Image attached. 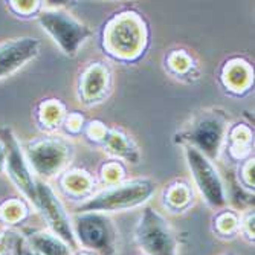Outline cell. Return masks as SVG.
I'll return each instance as SVG.
<instances>
[{
	"label": "cell",
	"mask_w": 255,
	"mask_h": 255,
	"mask_svg": "<svg viewBox=\"0 0 255 255\" xmlns=\"http://www.w3.org/2000/svg\"><path fill=\"white\" fill-rule=\"evenodd\" d=\"M150 43V26L142 14L124 9L107 18L101 32L103 51L115 61L134 63L142 58Z\"/></svg>",
	"instance_id": "cell-1"
},
{
	"label": "cell",
	"mask_w": 255,
	"mask_h": 255,
	"mask_svg": "<svg viewBox=\"0 0 255 255\" xmlns=\"http://www.w3.org/2000/svg\"><path fill=\"white\" fill-rule=\"evenodd\" d=\"M229 126L231 120L225 109L206 107L191 115V118L177 130L174 141L182 147L196 148L214 162L223 154Z\"/></svg>",
	"instance_id": "cell-2"
},
{
	"label": "cell",
	"mask_w": 255,
	"mask_h": 255,
	"mask_svg": "<svg viewBox=\"0 0 255 255\" xmlns=\"http://www.w3.org/2000/svg\"><path fill=\"white\" fill-rule=\"evenodd\" d=\"M157 183L150 177L127 179L118 185L100 188L83 203L75 205L74 213H126L141 208L151 200Z\"/></svg>",
	"instance_id": "cell-3"
},
{
	"label": "cell",
	"mask_w": 255,
	"mask_h": 255,
	"mask_svg": "<svg viewBox=\"0 0 255 255\" xmlns=\"http://www.w3.org/2000/svg\"><path fill=\"white\" fill-rule=\"evenodd\" d=\"M23 151L32 174L40 180L49 182L71 167L75 156V145L66 136L44 134L26 142Z\"/></svg>",
	"instance_id": "cell-4"
},
{
	"label": "cell",
	"mask_w": 255,
	"mask_h": 255,
	"mask_svg": "<svg viewBox=\"0 0 255 255\" xmlns=\"http://www.w3.org/2000/svg\"><path fill=\"white\" fill-rule=\"evenodd\" d=\"M72 231L78 248L98 255H121L120 228L103 213H72Z\"/></svg>",
	"instance_id": "cell-5"
},
{
	"label": "cell",
	"mask_w": 255,
	"mask_h": 255,
	"mask_svg": "<svg viewBox=\"0 0 255 255\" xmlns=\"http://www.w3.org/2000/svg\"><path fill=\"white\" fill-rule=\"evenodd\" d=\"M133 239L142 255H179L176 229L164 214L144 206L133 229Z\"/></svg>",
	"instance_id": "cell-6"
},
{
	"label": "cell",
	"mask_w": 255,
	"mask_h": 255,
	"mask_svg": "<svg viewBox=\"0 0 255 255\" xmlns=\"http://www.w3.org/2000/svg\"><path fill=\"white\" fill-rule=\"evenodd\" d=\"M37 21L63 54L75 57L83 44L92 37V29L63 8H41Z\"/></svg>",
	"instance_id": "cell-7"
},
{
	"label": "cell",
	"mask_w": 255,
	"mask_h": 255,
	"mask_svg": "<svg viewBox=\"0 0 255 255\" xmlns=\"http://www.w3.org/2000/svg\"><path fill=\"white\" fill-rule=\"evenodd\" d=\"M183 156L193 177V187L205 203L214 211L226 208L229 203L228 190L214 162L188 145H183Z\"/></svg>",
	"instance_id": "cell-8"
},
{
	"label": "cell",
	"mask_w": 255,
	"mask_h": 255,
	"mask_svg": "<svg viewBox=\"0 0 255 255\" xmlns=\"http://www.w3.org/2000/svg\"><path fill=\"white\" fill-rule=\"evenodd\" d=\"M34 210L41 214L43 220L48 225V229L55 236L63 239L74 251L78 249L74 231L71 213L66 210L63 200L49 182L37 179L35 183V205Z\"/></svg>",
	"instance_id": "cell-9"
},
{
	"label": "cell",
	"mask_w": 255,
	"mask_h": 255,
	"mask_svg": "<svg viewBox=\"0 0 255 255\" xmlns=\"http://www.w3.org/2000/svg\"><path fill=\"white\" fill-rule=\"evenodd\" d=\"M0 142L5 148V171L15 188L23 194L28 203L35 205V183L37 177L32 174L17 136L9 127H0Z\"/></svg>",
	"instance_id": "cell-10"
},
{
	"label": "cell",
	"mask_w": 255,
	"mask_h": 255,
	"mask_svg": "<svg viewBox=\"0 0 255 255\" xmlns=\"http://www.w3.org/2000/svg\"><path fill=\"white\" fill-rule=\"evenodd\" d=\"M112 86L113 74L107 61L92 60L80 69L77 97L84 107H95L109 98Z\"/></svg>",
	"instance_id": "cell-11"
},
{
	"label": "cell",
	"mask_w": 255,
	"mask_h": 255,
	"mask_svg": "<svg viewBox=\"0 0 255 255\" xmlns=\"http://www.w3.org/2000/svg\"><path fill=\"white\" fill-rule=\"evenodd\" d=\"M40 52V41L32 37H20L0 43V80L15 74Z\"/></svg>",
	"instance_id": "cell-12"
},
{
	"label": "cell",
	"mask_w": 255,
	"mask_h": 255,
	"mask_svg": "<svg viewBox=\"0 0 255 255\" xmlns=\"http://www.w3.org/2000/svg\"><path fill=\"white\" fill-rule=\"evenodd\" d=\"M219 81L226 94L242 97L248 94L254 86V67L248 60L233 57L222 64L219 71Z\"/></svg>",
	"instance_id": "cell-13"
},
{
	"label": "cell",
	"mask_w": 255,
	"mask_h": 255,
	"mask_svg": "<svg viewBox=\"0 0 255 255\" xmlns=\"http://www.w3.org/2000/svg\"><path fill=\"white\" fill-rule=\"evenodd\" d=\"M57 182L61 194L69 200L77 202V205L83 203L100 190L97 177L83 168L69 167L57 177Z\"/></svg>",
	"instance_id": "cell-14"
},
{
	"label": "cell",
	"mask_w": 255,
	"mask_h": 255,
	"mask_svg": "<svg viewBox=\"0 0 255 255\" xmlns=\"http://www.w3.org/2000/svg\"><path fill=\"white\" fill-rule=\"evenodd\" d=\"M110 157L121 160L124 164H139L142 157V151L139 148L134 137L126 130L118 127H109L104 141L98 145Z\"/></svg>",
	"instance_id": "cell-15"
},
{
	"label": "cell",
	"mask_w": 255,
	"mask_h": 255,
	"mask_svg": "<svg viewBox=\"0 0 255 255\" xmlns=\"http://www.w3.org/2000/svg\"><path fill=\"white\" fill-rule=\"evenodd\" d=\"M196 190L193 183L185 179L179 177L167 183L162 190V206L171 214H183L187 213L196 202Z\"/></svg>",
	"instance_id": "cell-16"
},
{
	"label": "cell",
	"mask_w": 255,
	"mask_h": 255,
	"mask_svg": "<svg viewBox=\"0 0 255 255\" xmlns=\"http://www.w3.org/2000/svg\"><path fill=\"white\" fill-rule=\"evenodd\" d=\"M254 150V130L245 123L231 124L226 133L223 153L233 162H243L252 156Z\"/></svg>",
	"instance_id": "cell-17"
},
{
	"label": "cell",
	"mask_w": 255,
	"mask_h": 255,
	"mask_svg": "<svg viewBox=\"0 0 255 255\" xmlns=\"http://www.w3.org/2000/svg\"><path fill=\"white\" fill-rule=\"evenodd\" d=\"M165 69L171 77L180 81L193 83L199 78V64L194 55L183 48H176L167 52Z\"/></svg>",
	"instance_id": "cell-18"
},
{
	"label": "cell",
	"mask_w": 255,
	"mask_h": 255,
	"mask_svg": "<svg viewBox=\"0 0 255 255\" xmlns=\"http://www.w3.org/2000/svg\"><path fill=\"white\" fill-rule=\"evenodd\" d=\"M38 255H72L74 249L49 229H32L25 236Z\"/></svg>",
	"instance_id": "cell-19"
},
{
	"label": "cell",
	"mask_w": 255,
	"mask_h": 255,
	"mask_svg": "<svg viewBox=\"0 0 255 255\" xmlns=\"http://www.w3.org/2000/svg\"><path fill=\"white\" fill-rule=\"evenodd\" d=\"M66 115H67V109L64 103L55 98H49V100H43L37 106L35 118L41 130H44L49 134H55V131L63 127Z\"/></svg>",
	"instance_id": "cell-20"
},
{
	"label": "cell",
	"mask_w": 255,
	"mask_h": 255,
	"mask_svg": "<svg viewBox=\"0 0 255 255\" xmlns=\"http://www.w3.org/2000/svg\"><path fill=\"white\" fill-rule=\"evenodd\" d=\"M213 233L222 240H233L240 236V211L236 208H223L214 213Z\"/></svg>",
	"instance_id": "cell-21"
},
{
	"label": "cell",
	"mask_w": 255,
	"mask_h": 255,
	"mask_svg": "<svg viewBox=\"0 0 255 255\" xmlns=\"http://www.w3.org/2000/svg\"><path fill=\"white\" fill-rule=\"evenodd\" d=\"M127 179H128V170H127V165L121 160H117V159L104 160L98 168L97 182L100 185V188L118 185Z\"/></svg>",
	"instance_id": "cell-22"
},
{
	"label": "cell",
	"mask_w": 255,
	"mask_h": 255,
	"mask_svg": "<svg viewBox=\"0 0 255 255\" xmlns=\"http://www.w3.org/2000/svg\"><path fill=\"white\" fill-rule=\"evenodd\" d=\"M29 216V205L21 199H6L0 203V223L6 226L20 225Z\"/></svg>",
	"instance_id": "cell-23"
},
{
	"label": "cell",
	"mask_w": 255,
	"mask_h": 255,
	"mask_svg": "<svg viewBox=\"0 0 255 255\" xmlns=\"http://www.w3.org/2000/svg\"><path fill=\"white\" fill-rule=\"evenodd\" d=\"M254 171H255V157L252 154L251 157L245 159L239 164V183L242 185L243 191H248V194H252V196L255 190Z\"/></svg>",
	"instance_id": "cell-24"
},
{
	"label": "cell",
	"mask_w": 255,
	"mask_h": 255,
	"mask_svg": "<svg viewBox=\"0 0 255 255\" xmlns=\"http://www.w3.org/2000/svg\"><path fill=\"white\" fill-rule=\"evenodd\" d=\"M86 118L80 112H72V113H67L64 123H63V128L69 136H78L84 131L86 128Z\"/></svg>",
	"instance_id": "cell-25"
},
{
	"label": "cell",
	"mask_w": 255,
	"mask_h": 255,
	"mask_svg": "<svg viewBox=\"0 0 255 255\" xmlns=\"http://www.w3.org/2000/svg\"><path fill=\"white\" fill-rule=\"evenodd\" d=\"M255 213L254 208H249L245 213H240V236L248 242L252 243L255 242Z\"/></svg>",
	"instance_id": "cell-26"
},
{
	"label": "cell",
	"mask_w": 255,
	"mask_h": 255,
	"mask_svg": "<svg viewBox=\"0 0 255 255\" xmlns=\"http://www.w3.org/2000/svg\"><path fill=\"white\" fill-rule=\"evenodd\" d=\"M107 130H109V127L103 121L94 120V121H90V123L86 124V128H84L83 133L87 136L89 141H92L94 144L100 145L104 141V137L107 134Z\"/></svg>",
	"instance_id": "cell-27"
},
{
	"label": "cell",
	"mask_w": 255,
	"mask_h": 255,
	"mask_svg": "<svg viewBox=\"0 0 255 255\" xmlns=\"http://www.w3.org/2000/svg\"><path fill=\"white\" fill-rule=\"evenodd\" d=\"M9 8L18 14V15H31V14H38V11L41 9V2H37V0H15V2H9Z\"/></svg>",
	"instance_id": "cell-28"
},
{
	"label": "cell",
	"mask_w": 255,
	"mask_h": 255,
	"mask_svg": "<svg viewBox=\"0 0 255 255\" xmlns=\"http://www.w3.org/2000/svg\"><path fill=\"white\" fill-rule=\"evenodd\" d=\"M9 254L12 255H38L26 242L25 237H20L18 234L14 233L12 236V243H11V251Z\"/></svg>",
	"instance_id": "cell-29"
},
{
	"label": "cell",
	"mask_w": 255,
	"mask_h": 255,
	"mask_svg": "<svg viewBox=\"0 0 255 255\" xmlns=\"http://www.w3.org/2000/svg\"><path fill=\"white\" fill-rule=\"evenodd\" d=\"M12 231H0V255H8L12 243Z\"/></svg>",
	"instance_id": "cell-30"
},
{
	"label": "cell",
	"mask_w": 255,
	"mask_h": 255,
	"mask_svg": "<svg viewBox=\"0 0 255 255\" xmlns=\"http://www.w3.org/2000/svg\"><path fill=\"white\" fill-rule=\"evenodd\" d=\"M5 171V148L0 142V173Z\"/></svg>",
	"instance_id": "cell-31"
},
{
	"label": "cell",
	"mask_w": 255,
	"mask_h": 255,
	"mask_svg": "<svg viewBox=\"0 0 255 255\" xmlns=\"http://www.w3.org/2000/svg\"><path fill=\"white\" fill-rule=\"evenodd\" d=\"M72 255H98V254L92 252V251H87V249H81V248H78L77 251H74V254H72Z\"/></svg>",
	"instance_id": "cell-32"
},
{
	"label": "cell",
	"mask_w": 255,
	"mask_h": 255,
	"mask_svg": "<svg viewBox=\"0 0 255 255\" xmlns=\"http://www.w3.org/2000/svg\"><path fill=\"white\" fill-rule=\"evenodd\" d=\"M223 255H234V254H223Z\"/></svg>",
	"instance_id": "cell-33"
}]
</instances>
